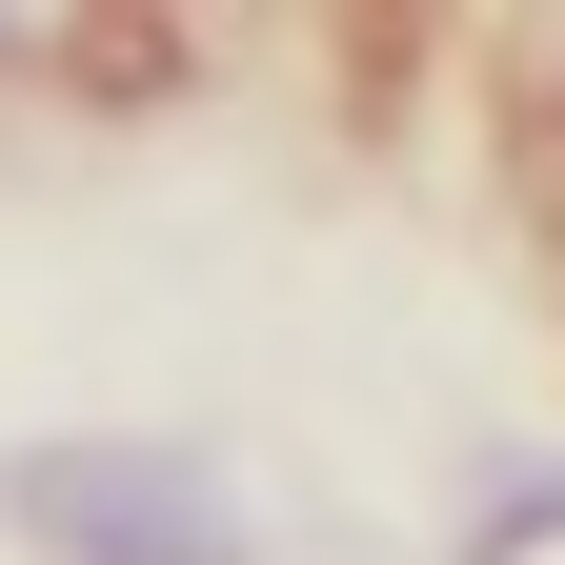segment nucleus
I'll return each mask as SVG.
<instances>
[{
  "label": "nucleus",
  "instance_id": "nucleus-2",
  "mask_svg": "<svg viewBox=\"0 0 565 565\" xmlns=\"http://www.w3.org/2000/svg\"><path fill=\"white\" fill-rule=\"evenodd\" d=\"M21 41H41V21H0V61H21Z\"/></svg>",
  "mask_w": 565,
  "mask_h": 565
},
{
  "label": "nucleus",
  "instance_id": "nucleus-1",
  "mask_svg": "<svg viewBox=\"0 0 565 565\" xmlns=\"http://www.w3.org/2000/svg\"><path fill=\"white\" fill-rule=\"evenodd\" d=\"M0 505H21L61 565H263L202 445H41L21 484H0Z\"/></svg>",
  "mask_w": 565,
  "mask_h": 565
}]
</instances>
